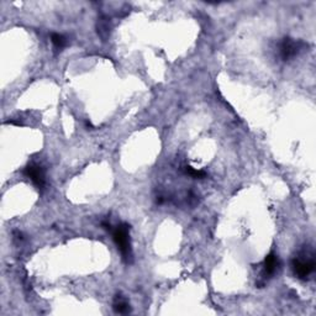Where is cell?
Returning a JSON list of instances; mask_svg holds the SVG:
<instances>
[{
  "label": "cell",
  "mask_w": 316,
  "mask_h": 316,
  "mask_svg": "<svg viewBox=\"0 0 316 316\" xmlns=\"http://www.w3.org/2000/svg\"><path fill=\"white\" fill-rule=\"evenodd\" d=\"M96 29H98V35L100 36L102 40H107L108 36L110 34V30H112V25H110V19H108L107 16H101L100 19H98V25H96Z\"/></svg>",
  "instance_id": "6"
},
{
  "label": "cell",
  "mask_w": 316,
  "mask_h": 316,
  "mask_svg": "<svg viewBox=\"0 0 316 316\" xmlns=\"http://www.w3.org/2000/svg\"><path fill=\"white\" fill-rule=\"evenodd\" d=\"M114 242L120 251L123 259L126 263H130L132 259L131 240H130V226L127 224H120L112 230Z\"/></svg>",
  "instance_id": "1"
},
{
  "label": "cell",
  "mask_w": 316,
  "mask_h": 316,
  "mask_svg": "<svg viewBox=\"0 0 316 316\" xmlns=\"http://www.w3.org/2000/svg\"><path fill=\"white\" fill-rule=\"evenodd\" d=\"M51 41L54 43V47L57 51H61L62 48H65L67 45V38L61 34H52L51 35Z\"/></svg>",
  "instance_id": "8"
},
{
  "label": "cell",
  "mask_w": 316,
  "mask_h": 316,
  "mask_svg": "<svg viewBox=\"0 0 316 316\" xmlns=\"http://www.w3.org/2000/svg\"><path fill=\"white\" fill-rule=\"evenodd\" d=\"M184 172H185V174H188V176H190L192 178H195V179H203L206 177V173H205L204 171L194 170V168L190 167V166H185Z\"/></svg>",
  "instance_id": "9"
},
{
  "label": "cell",
  "mask_w": 316,
  "mask_h": 316,
  "mask_svg": "<svg viewBox=\"0 0 316 316\" xmlns=\"http://www.w3.org/2000/svg\"><path fill=\"white\" fill-rule=\"evenodd\" d=\"M113 309L116 314H127V312H130L131 307H130V304L127 303L126 299H124V296L116 295L113 304Z\"/></svg>",
  "instance_id": "7"
},
{
  "label": "cell",
  "mask_w": 316,
  "mask_h": 316,
  "mask_svg": "<svg viewBox=\"0 0 316 316\" xmlns=\"http://www.w3.org/2000/svg\"><path fill=\"white\" fill-rule=\"evenodd\" d=\"M24 174L27 178L31 179L38 189L43 188V185H45V172H43L41 166L31 163V165L26 166V168L24 170Z\"/></svg>",
  "instance_id": "4"
},
{
  "label": "cell",
  "mask_w": 316,
  "mask_h": 316,
  "mask_svg": "<svg viewBox=\"0 0 316 316\" xmlns=\"http://www.w3.org/2000/svg\"><path fill=\"white\" fill-rule=\"evenodd\" d=\"M292 267L294 274H295L299 279H306L307 277L315 271V260L314 258H310L306 260L300 258H294L292 262Z\"/></svg>",
  "instance_id": "3"
},
{
  "label": "cell",
  "mask_w": 316,
  "mask_h": 316,
  "mask_svg": "<svg viewBox=\"0 0 316 316\" xmlns=\"http://www.w3.org/2000/svg\"><path fill=\"white\" fill-rule=\"evenodd\" d=\"M279 266H281V260H279L278 256L274 252H271L266 257L265 263H263V276H265V278H270V277L274 276Z\"/></svg>",
  "instance_id": "5"
},
{
  "label": "cell",
  "mask_w": 316,
  "mask_h": 316,
  "mask_svg": "<svg viewBox=\"0 0 316 316\" xmlns=\"http://www.w3.org/2000/svg\"><path fill=\"white\" fill-rule=\"evenodd\" d=\"M305 46L304 42L298 40H294V38L290 37H285L283 38L282 43H281V57L283 61H289L294 58L295 56H298L299 52L303 49V47Z\"/></svg>",
  "instance_id": "2"
}]
</instances>
